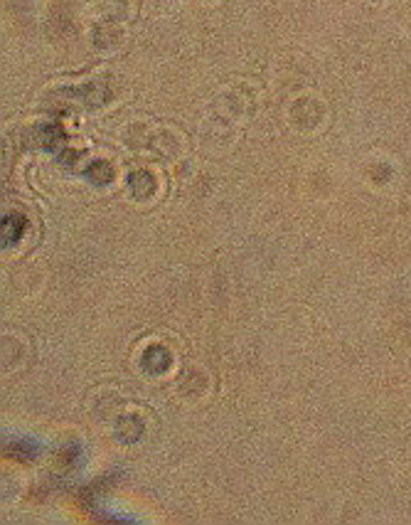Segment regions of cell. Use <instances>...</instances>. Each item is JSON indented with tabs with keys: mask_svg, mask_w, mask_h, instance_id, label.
I'll use <instances>...</instances> for the list:
<instances>
[{
	"mask_svg": "<svg viewBox=\"0 0 411 525\" xmlns=\"http://www.w3.org/2000/svg\"><path fill=\"white\" fill-rule=\"evenodd\" d=\"M30 360L28 338L15 331L3 333V370L5 373H18Z\"/></svg>",
	"mask_w": 411,
	"mask_h": 525,
	"instance_id": "3",
	"label": "cell"
},
{
	"mask_svg": "<svg viewBox=\"0 0 411 525\" xmlns=\"http://www.w3.org/2000/svg\"><path fill=\"white\" fill-rule=\"evenodd\" d=\"M126 410H128L126 395L121 390H116V387H99V390H94L87 400L89 417H92L99 427H114Z\"/></svg>",
	"mask_w": 411,
	"mask_h": 525,
	"instance_id": "2",
	"label": "cell"
},
{
	"mask_svg": "<svg viewBox=\"0 0 411 525\" xmlns=\"http://www.w3.org/2000/svg\"><path fill=\"white\" fill-rule=\"evenodd\" d=\"M146 422L148 420L143 412L131 410V407H128L124 415L119 417V422H116L111 429H114L116 437H119L121 442L131 444V442H141L143 434H146Z\"/></svg>",
	"mask_w": 411,
	"mask_h": 525,
	"instance_id": "4",
	"label": "cell"
},
{
	"mask_svg": "<svg viewBox=\"0 0 411 525\" xmlns=\"http://www.w3.org/2000/svg\"><path fill=\"white\" fill-rule=\"evenodd\" d=\"M212 375L205 365L190 363L185 368L178 370L173 383V392L180 402L185 405H200L207 397L212 395Z\"/></svg>",
	"mask_w": 411,
	"mask_h": 525,
	"instance_id": "1",
	"label": "cell"
}]
</instances>
